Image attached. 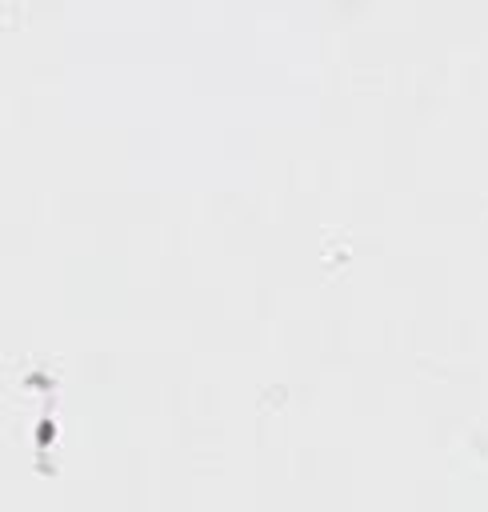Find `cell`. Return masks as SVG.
<instances>
[]
</instances>
